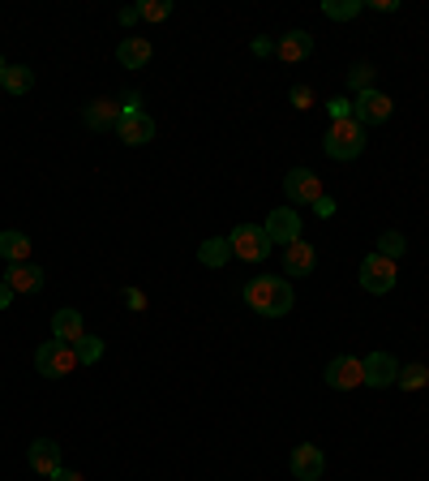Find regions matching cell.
<instances>
[{
  "label": "cell",
  "mask_w": 429,
  "mask_h": 481,
  "mask_svg": "<svg viewBox=\"0 0 429 481\" xmlns=\"http://www.w3.org/2000/svg\"><path fill=\"white\" fill-rule=\"evenodd\" d=\"M245 305L258 318H283V314H292L297 293H292V284L283 280V275H253L245 284Z\"/></svg>",
  "instance_id": "1"
},
{
  "label": "cell",
  "mask_w": 429,
  "mask_h": 481,
  "mask_svg": "<svg viewBox=\"0 0 429 481\" xmlns=\"http://www.w3.org/2000/svg\"><path fill=\"white\" fill-rule=\"evenodd\" d=\"M365 130L357 125V120H330L327 125V138H322V150H327L330 159H339V164H348V159H357L365 150Z\"/></svg>",
  "instance_id": "2"
},
{
  "label": "cell",
  "mask_w": 429,
  "mask_h": 481,
  "mask_svg": "<svg viewBox=\"0 0 429 481\" xmlns=\"http://www.w3.org/2000/svg\"><path fill=\"white\" fill-rule=\"evenodd\" d=\"M228 245H232V258H241V263H266V254L275 249L262 224H236L228 233Z\"/></svg>",
  "instance_id": "3"
},
{
  "label": "cell",
  "mask_w": 429,
  "mask_h": 481,
  "mask_svg": "<svg viewBox=\"0 0 429 481\" xmlns=\"http://www.w3.org/2000/svg\"><path fill=\"white\" fill-rule=\"evenodd\" d=\"M34 370H39L43 379H69V374L78 370V352H73V344L48 340V344L34 349Z\"/></svg>",
  "instance_id": "4"
},
{
  "label": "cell",
  "mask_w": 429,
  "mask_h": 481,
  "mask_svg": "<svg viewBox=\"0 0 429 481\" xmlns=\"http://www.w3.org/2000/svg\"><path fill=\"white\" fill-rule=\"evenodd\" d=\"M396 284H399V266L391 263V258H382L378 249H374L369 258H361V288H365V293H374V297H386Z\"/></svg>",
  "instance_id": "5"
},
{
  "label": "cell",
  "mask_w": 429,
  "mask_h": 481,
  "mask_svg": "<svg viewBox=\"0 0 429 481\" xmlns=\"http://www.w3.org/2000/svg\"><path fill=\"white\" fill-rule=\"evenodd\" d=\"M391 112H396V103H391V95H382L378 86H374V91H365V95H357V100H352V120H357L361 130H374V125H386V120H391Z\"/></svg>",
  "instance_id": "6"
},
{
  "label": "cell",
  "mask_w": 429,
  "mask_h": 481,
  "mask_svg": "<svg viewBox=\"0 0 429 481\" xmlns=\"http://www.w3.org/2000/svg\"><path fill=\"white\" fill-rule=\"evenodd\" d=\"M283 194H288V202H297V207H314L327 189H322V181H318V172H310V168H292V172L283 177Z\"/></svg>",
  "instance_id": "7"
},
{
  "label": "cell",
  "mask_w": 429,
  "mask_h": 481,
  "mask_svg": "<svg viewBox=\"0 0 429 481\" xmlns=\"http://www.w3.org/2000/svg\"><path fill=\"white\" fill-rule=\"evenodd\" d=\"M327 387L330 391H357V387H365V365L361 357H335V361L327 365Z\"/></svg>",
  "instance_id": "8"
},
{
  "label": "cell",
  "mask_w": 429,
  "mask_h": 481,
  "mask_svg": "<svg viewBox=\"0 0 429 481\" xmlns=\"http://www.w3.org/2000/svg\"><path fill=\"white\" fill-rule=\"evenodd\" d=\"M266 236H271V245H292V241H300V216L292 211V207H275L271 216H266Z\"/></svg>",
  "instance_id": "9"
},
{
  "label": "cell",
  "mask_w": 429,
  "mask_h": 481,
  "mask_svg": "<svg viewBox=\"0 0 429 481\" xmlns=\"http://www.w3.org/2000/svg\"><path fill=\"white\" fill-rule=\"evenodd\" d=\"M26 465H31L43 481H52L61 468H65V465H61V447H56L52 438H34L31 447H26Z\"/></svg>",
  "instance_id": "10"
},
{
  "label": "cell",
  "mask_w": 429,
  "mask_h": 481,
  "mask_svg": "<svg viewBox=\"0 0 429 481\" xmlns=\"http://www.w3.org/2000/svg\"><path fill=\"white\" fill-rule=\"evenodd\" d=\"M116 138L125 142V147H147L150 138H155V120L147 112H120L116 120Z\"/></svg>",
  "instance_id": "11"
},
{
  "label": "cell",
  "mask_w": 429,
  "mask_h": 481,
  "mask_svg": "<svg viewBox=\"0 0 429 481\" xmlns=\"http://www.w3.org/2000/svg\"><path fill=\"white\" fill-rule=\"evenodd\" d=\"M365 365V387H396L399 379V361L391 357V352H369V357H361Z\"/></svg>",
  "instance_id": "12"
},
{
  "label": "cell",
  "mask_w": 429,
  "mask_h": 481,
  "mask_svg": "<svg viewBox=\"0 0 429 481\" xmlns=\"http://www.w3.org/2000/svg\"><path fill=\"white\" fill-rule=\"evenodd\" d=\"M318 271V249L310 241H292V245H283V275H314Z\"/></svg>",
  "instance_id": "13"
},
{
  "label": "cell",
  "mask_w": 429,
  "mask_h": 481,
  "mask_svg": "<svg viewBox=\"0 0 429 481\" xmlns=\"http://www.w3.org/2000/svg\"><path fill=\"white\" fill-rule=\"evenodd\" d=\"M43 266H34V263H14L9 271H5V284L14 288V297H26V293H39L43 288Z\"/></svg>",
  "instance_id": "14"
},
{
  "label": "cell",
  "mask_w": 429,
  "mask_h": 481,
  "mask_svg": "<svg viewBox=\"0 0 429 481\" xmlns=\"http://www.w3.org/2000/svg\"><path fill=\"white\" fill-rule=\"evenodd\" d=\"M314 52V34L310 31H288L275 39V56H280L283 65H297V61H305Z\"/></svg>",
  "instance_id": "15"
},
{
  "label": "cell",
  "mask_w": 429,
  "mask_h": 481,
  "mask_svg": "<svg viewBox=\"0 0 429 481\" xmlns=\"http://www.w3.org/2000/svg\"><path fill=\"white\" fill-rule=\"evenodd\" d=\"M322 468H327V456H322L314 443H300V447L292 451V477L297 481H318Z\"/></svg>",
  "instance_id": "16"
},
{
  "label": "cell",
  "mask_w": 429,
  "mask_h": 481,
  "mask_svg": "<svg viewBox=\"0 0 429 481\" xmlns=\"http://www.w3.org/2000/svg\"><path fill=\"white\" fill-rule=\"evenodd\" d=\"M150 56H155V48H150V39H142V34H125L120 48H116V61L125 69H147Z\"/></svg>",
  "instance_id": "17"
},
{
  "label": "cell",
  "mask_w": 429,
  "mask_h": 481,
  "mask_svg": "<svg viewBox=\"0 0 429 481\" xmlns=\"http://www.w3.org/2000/svg\"><path fill=\"white\" fill-rule=\"evenodd\" d=\"M82 120H86V130H95V133L116 130V120H120V103H112V100H91L82 108Z\"/></svg>",
  "instance_id": "18"
},
{
  "label": "cell",
  "mask_w": 429,
  "mask_h": 481,
  "mask_svg": "<svg viewBox=\"0 0 429 481\" xmlns=\"http://www.w3.org/2000/svg\"><path fill=\"white\" fill-rule=\"evenodd\" d=\"M82 335H86L82 310H56V314H52V340H61V344H78Z\"/></svg>",
  "instance_id": "19"
},
{
  "label": "cell",
  "mask_w": 429,
  "mask_h": 481,
  "mask_svg": "<svg viewBox=\"0 0 429 481\" xmlns=\"http://www.w3.org/2000/svg\"><path fill=\"white\" fill-rule=\"evenodd\" d=\"M31 254H34V241L26 233H17V228H5L0 233V258L14 266V263H31Z\"/></svg>",
  "instance_id": "20"
},
{
  "label": "cell",
  "mask_w": 429,
  "mask_h": 481,
  "mask_svg": "<svg viewBox=\"0 0 429 481\" xmlns=\"http://www.w3.org/2000/svg\"><path fill=\"white\" fill-rule=\"evenodd\" d=\"M232 258V245H228V236H211V241H202L198 245V263L202 266H211V271H219V266Z\"/></svg>",
  "instance_id": "21"
},
{
  "label": "cell",
  "mask_w": 429,
  "mask_h": 481,
  "mask_svg": "<svg viewBox=\"0 0 429 481\" xmlns=\"http://www.w3.org/2000/svg\"><path fill=\"white\" fill-rule=\"evenodd\" d=\"M31 86H34V69L31 65H9L5 69V91H9V95H26Z\"/></svg>",
  "instance_id": "22"
},
{
  "label": "cell",
  "mask_w": 429,
  "mask_h": 481,
  "mask_svg": "<svg viewBox=\"0 0 429 481\" xmlns=\"http://www.w3.org/2000/svg\"><path fill=\"white\" fill-rule=\"evenodd\" d=\"M374 78H378V69L369 65V61H361V65L348 69V86H352V100H357V95H365V91H374Z\"/></svg>",
  "instance_id": "23"
},
{
  "label": "cell",
  "mask_w": 429,
  "mask_h": 481,
  "mask_svg": "<svg viewBox=\"0 0 429 481\" xmlns=\"http://www.w3.org/2000/svg\"><path fill=\"white\" fill-rule=\"evenodd\" d=\"M361 9H365V0H322V14L330 22H352Z\"/></svg>",
  "instance_id": "24"
},
{
  "label": "cell",
  "mask_w": 429,
  "mask_h": 481,
  "mask_svg": "<svg viewBox=\"0 0 429 481\" xmlns=\"http://www.w3.org/2000/svg\"><path fill=\"white\" fill-rule=\"evenodd\" d=\"M73 352H78V365H100L103 361V340L100 335L86 332L78 344H73Z\"/></svg>",
  "instance_id": "25"
},
{
  "label": "cell",
  "mask_w": 429,
  "mask_h": 481,
  "mask_svg": "<svg viewBox=\"0 0 429 481\" xmlns=\"http://www.w3.org/2000/svg\"><path fill=\"white\" fill-rule=\"evenodd\" d=\"M138 22H167L172 17V0H138Z\"/></svg>",
  "instance_id": "26"
},
{
  "label": "cell",
  "mask_w": 429,
  "mask_h": 481,
  "mask_svg": "<svg viewBox=\"0 0 429 481\" xmlns=\"http://www.w3.org/2000/svg\"><path fill=\"white\" fill-rule=\"evenodd\" d=\"M429 382V370L421 361L416 365H399V379H396V387H404V391H421Z\"/></svg>",
  "instance_id": "27"
},
{
  "label": "cell",
  "mask_w": 429,
  "mask_h": 481,
  "mask_svg": "<svg viewBox=\"0 0 429 481\" xmlns=\"http://www.w3.org/2000/svg\"><path fill=\"white\" fill-rule=\"evenodd\" d=\"M404 249H408V241H404V233H396V228L378 236V254H382V258L399 263V258H404Z\"/></svg>",
  "instance_id": "28"
},
{
  "label": "cell",
  "mask_w": 429,
  "mask_h": 481,
  "mask_svg": "<svg viewBox=\"0 0 429 481\" xmlns=\"http://www.w3.org/2000/svg\"><path fill=\"white\" fill-rule=\"evenodd\" d=\"M327 112H330V120H352V100L335 95V100H327Z\"/></svg>",
  "instance_id": "29"
},
{
  "label": "cell",
  "mask_w": 429,
  "mask_h": 481,
  "mask_svg": "<svg viewBox=\"0 0 429 481\" xmlns=\"http://www.w3.org/2000/svg\"><path fill=\"white\" fill-rule=\"evenodd\" d=\"M288 100H292L297 112H310V108H314V91H310V86H292V95H288Z\"/></svg>",
  "instance_id": "30"
},
{
  "label": "cell",
  "mask_w": 429,
  "mask_h": 481,
  "mask_svg": "<svg viewBox=\"0 0 429 481\" xmlns=\"http://www.w3.org/2000/svg\"><path fill=\"white\" fill-rule=\"evenodd\" d=\"M125 305L129 310H147V293L142 288H125Z\"/></svg>",
  "instance_id": "31"
},
{
  "label": "cell",
  "mask_w": 429,
  "mask_h": 481,
  "mask_svg": "<svg viewBox=\"0 0 429 481\" xmlns=\"http://www.w3.org/2000/svg\"><path fill=\"white\" fill-rule=\"evenodd\" d=\"M314 211H318V216H322V219H330V216H335V211H339V207H335V198H330V194H322V198L314 202Z\"/></svg>",
  "instance_id": "32"
},
{
  "label": "cell",
  "mask_w": 429,
  "mask_h": 481,
  "mask_svg": "<svg viewBox=\"0 0 429 481\" xmlns=\"http://www.w3.org/2000/svg\"><path fill=\"white\" fill-rule=\"evenodd\" d=\"M253 56H275V39H253Z\"/></svg>",
  "instance_id": "33"
},
{
  "label": "cell",
  "mask_w": 429,
  "mask_h": 481,
  "mask_svg": "<svg viewBox=\"0 0 429 481\" xmlns=\"http://www.w3.org/2000/svg\"><path fill=\"white\" fill-rule=\"evenodd\" d=\"M138 103H142V95H138V91H129V95H125V100H120V112H142V108H138Z\"/></svg>",
  "instance_id": "34"
},
{
  "label": "cell",
  "mask_w": 429,
  "mask_h": 481,
  "mask_svg": "<svg viewBox=\"0 0 429 481\" xmlns=\"http://www.w3.org/2000/svg\"><path fill=\"white\" fill-rule=\"evenodd\" d=\"M369 9H378V14H396L399 0H369Z\"/></svg>",
  "instance_id": "35"
},
{
  "label": "cell",
  "mask_w": 429,
  "mask_h": 481,
  "mask_svg": "<svg viewBox=\"0 0 429 481\" xmlns=\"http://www.w3.org/2000/svg\"><path fill=\"white\" fill-rule=\"evenodd\" d=\"M9 305H14V288L0 280V310H9Z\"/></svg>",
  "instance_id": "36"
},
{
  "label": "cell",
  "mask_w": 429,
  "mask_h": 481,
  "mask_svg": "<svg viewBox=\"0 0 429 481\" xmlns=\"http://www.w3.org/2000/svg\"><path fill=\"white\" fill-rule=\"evenodd\" d=\"M116 22H120V26H133V22H138V9H120V14H116Z\"/></svg>",
  "instance_id": "37"
},
{
  "label": "cell",
  "mask_w": 429,
  "mask_h": 481,
  "mask_svg": "<svg viewBox=\"0 0 429 481\" xmlns=\"http://www.w3.org/2000/svg\"><path fill=\"white\" fill-rule=\"evenodd\" d=\"M52 481H86V477H82V473H69V468H61V473H56Z\"/></svg>",
  "instance_id": "38"
},
{
  "label": "cell",
  "mask_w": 429,
  "mask_h": 481,
  "mask_svg": "<svg viewBox=\"0 0 429 481\" xmlns=\"http://www.w3.org/2000/svg\"><path fill=\"white\" fill-rule=\"evenodd\" d=\"M5 69H9V61L0 56V91H5Z\"/></svg>",
  "instance_id": "39"
}]
</instances>
